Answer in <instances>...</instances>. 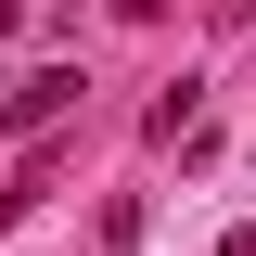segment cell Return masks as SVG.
Returning <instances> with one entry per match:
<instances>
[{"instance_id":"obj_3","label":"cell","mask_w":256,"mask_h":256,"mask_svg":"<svg viewBox=\"0 0 256 256\" xmlns=\"http://www.w3.org/2000/svg\"><path fill=\"white\" fill-rule=\"evenodd\" d=\"M0 52H13V0H0Z\"/></svg>"},{"instance_id":"obj_2","label":"cell","mask_w":256,"mask_h":256,"mask_svg":"<svg viewBox=\"0 0 256 256\" xmlns=\"http://www.w3.org/2000/svg\"><path fill=\"white\" fill-rule=\"evenodd\" d=\"M116 13H128V26H154V13H166V0H116Z\"/></svg>"},{"instance_id":"obj_1","label":"cell","mask_w":256,"mask_h":256,"mask_svg":"<svg viewBox=\"0 0 256 256\" xmlns=\"http://www.w3.org/2000/svg\"><path fill=\"white\" fill-rule=\"evenodd\" d=\"M77 90H90L77 64H38V77H13V128H26V141H38V128H64V116H77Z\"/></svg>"}]
</instances>
